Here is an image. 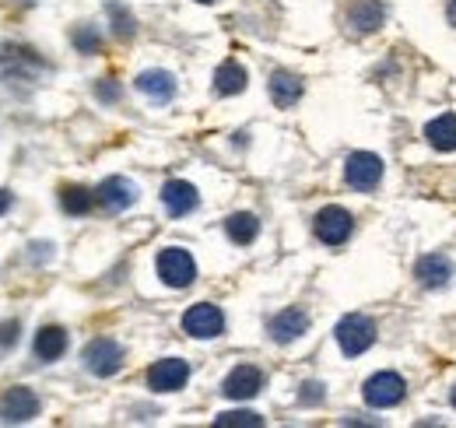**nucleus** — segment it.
Masks as SVG:
<instances>
[{
    "mask_svg": "<svg viewBox=\"0 0 456 428\" xmlns=\"http://www.w3.org/2000/svg\"><path fill=\"white\" fill-rule=\"evenodd\" d=\"M46 74V60L28 46H4L0 50V78L4 81H39Z\"/></svg>",
    "mask_w": 456,
    "mask_h": 428,
    "instance_id": "nucleus-1",
    "label": "nucleus"
},
{
    "mask_svg": "<svg viewBox=\"0 0 456 428\" xmlns=\"http://www.w3.org/2000/svg\"><path fill=\"white\" fill-rule=\"evenodd\" d=\"M334 333H338V344H341V351L347 358H354V355H362V351H369L376 344V323L369 317H362V313H347L338 323Z\"/></svg>",
    "mask_w": 456,
    "mask_h": 428,
    "instance_id": "nucleus-2",
    "label": "nucleus"
},
{
    "mask_svg": "<svg viewBox=\"0 0 456 428\" xmlns=\"http://www.w3.org/2000/svg\"><path fill=\"white\" fill-rule=\"evenodd\" d=\"M344 179H347V186L358 190V193L376 190L379 179H383V159L372 155V152H354V155H347V161H344Z\"/></svg>",
    "mask_w": 456,
    "mask_h": 428,
    "instance_id": "nucleus-3",
    "label": "nucleus"
},
{
    "mask_svg": "<svg viewBox=\"0 0 456 428\" xmlns=\"http://www.w3.org/2000/svg\"><path fill=\"white\" fill-rule=\"evenodd\" d=\"M403 393H407V383H403L397 373H376V375H369L365 386H362L365 404H369V407H379V411L397 407L400 400H403Z\"/></svg>",
    "mask_w": 456,
    "mask_h": 428,
    "instance_id": "nucleus-4",
    "label": "nucleus"
},
{
    "mask_svg": "<svg viewBox=\"0 0 456 428\" xmlns=\"http://www.w3.org/2000/svg\"><path fill=\"white\" fill-rule=\"evenodd\" d=\"M85 369L92 375H116L123 369V348L116 344L113 337H95V341H88L85 344Z\"/></svg>",
    "mask_w": 456,
    "mask_h": 428,
    "instance_id": "nucleus-5",
    "label": "nucleus"
},
{
    "mask_svg": "<svg viewBox=\"0 0 456 428\" xmlns=\"http://www.w3.org/2000/svg\"><path fill=\"white\" fill-rule=\"evenodd\" d=\"M159 277H162L169 288H190L193 277H197V264H193V257H190L186 250L169 246V250L159 253Z\"/></svg>",
    "mask_w": 456,
    "mask_h": 428,
    "instance_id": "nucleus-6",
    "label": "nucleus"
},
{
    "mask_svg": "<svg viewBox=\"0 0 456 428\" xmlns=\"http://www.w3.org/2000/svg\"><path fill=\"white\" fill-rule=\"evenodd\" d=\"M39 415V397L25 386H11L4 397H0V422L4 425H25Z\"/></svg>",
    "mask_w": 456,
    "mask_h": 428,
    "instance_id": "nucleus-7",
    "label": "nucleus"
},
{
    "mask_svg": "<svg viewBox=\"0 0 456 428\" xmlns=\"http://www.w3.org/2000/svg\"><path fill=\"white\" fill-rule=\"evenodd\" d=\"M313 228H316V239H320V243H327V246H344V243L351 239L354 218L344 211V208H338V204H330V208H323V211L316 214Z\"/></svg>",
    "mask_w": 456,
    "mask_h": 428,
    "instance_id": "nucleus-8",
    "label": "nucleus"
},
{
    "mask_svg": "<svg viewBox=\"0 0 456 428\" xmlns=\"http://www.w3.org/2000/svg\"><path fill=\"white\" fill-rule=\"evenodd\" d=\"M183 330H186L190 337H197V341H211V337H218V333L225 330V317H222L218 306H211V302H197V306L186 309Z\"/></svg>",
    "mask_w": 456,
    "mask_h": 428,
    "instance_id": "nucleus-9",
    "label": "nucleus"
},
{
    "mask_svg": "<svg viewBox=\"0 0 456 428\" xmlns=\"http://www.w3.org/2000/svg\"><path fill=\"white\" fill-rule=\"evenodd\" d=\"M186 379H190V366L183 358H162L148 369V386L155 393H175L186 386Z\"/></svg>",
    "mask_w": 456,
    "mask_h": 428,
    "instance_id": "nucleus-10",
    "label": "nucleus"
},
{
    "mask_svg": "<svg viewBox=\"0 0 456 428\" xmlns=\"http://www.w3.org/2000/svg\"><path fill=\"white\" fill-rule=\"evenodd\" d=\"M264 390V373L256 366H235L222 383V393L228 400H253Z\"/></svg>",
    "mask_w": 456,
    "mask_h": 428,
    "instance_id": "nucleus-11",
    "label": "nucleus"
},
{
    "mask_svg": "<svg viewBox=\"0 0 456 428\" xmlns=\"http://www.w3.org/2000/svg\"><path fill=\"white\" fill-rule=\"evenodd\" d=\"M95 197H99V204H102L106 211L119 214L137 201V186H134L130 179H123V176H110V179H102V186L95 190Z\"/></svg>",
    "mask_w": 456,
    "mask_h": 428,
    "instance_id": "nucleus-12",
    "label": "nucleus"
},
{
    "mask_svg": "<svg viewBox=\"0 0 456 428\" xmlns=\"http://www.w3.org/2000/svg\"><path fill=\"white\" fill-rule=\"evenodd\" d=\"M162 204H166V211H169L172 218H183V214H190L200 204V193H197V186L186 183V179H169V183L162 186Z\"/></svg>",
    "mask_w": 456,
    "mask_h": 428,
    "instance_id": "nucleus-13",
    "label": "nucleus"
},
{
    "mask_svg": "<svg viewBox=\"0 0 456 428\" xmlns=\"http://www.w3.org/2000/svg\"><path fill=\"white\" fill-rule=\"evenodd\" d=\"M383 21H387V7H383L379 0H354V4L347 7V25H351V32H358V36L376 32Z\"/></svg>",
    "mask_w": 456,
    "mask_h": 428,
    "instance_id": "nucleus-14",
    "label": "nucleus"
},
{
    "mask_svg": "<svg viewBox=\"0 0 456 428\" xmlns=\"http://www.w3.org/2000/svg\"><path fill=\"white\" fill-rule=\"evenodd\" d=\"M414 277H418L421 288H446L450 277H453V264H450V257H443V253H428V257L418 260Z\"/></svg>",
    "mask_w": 456,
    "mask_h": 428,
    "instance_id": "nucleus-15",
    "label": "nucleus"
},
{
    "mask_svg": "<svg viewBox=\"0 0 456 428\" xmlns=\"http://www.w3.org/2000/svg\"><path fill=\"white\" fill-rule=\"evenodd\" d=\"M305 330H309V317H305L302 309H285V313H278V317L271 320V337H274L278 344L298 341Z\"/></svg>",
    "mask_w": 456,
    "mask_h": 428,
    "instance_id": "nucleus-16",
    "label": "nucleus"
},
{
    "mask_svg": "<svg viewBox=\"0 0 456 428\" xmlns=\"http://www.w3.org/2000/svg\"><path fill=\"white\" fill-rule=\"evenodd\" d=\"M137 92H144L151 103H169L175 95V78L169 70H144L137 74Z\"/></svg>",
    "mask_w": 456,
    "mask_h": 428,
    "instance_id": "nucleus-17",
    "label": "nucleus"
},
{
    "mask_svg": "<svg viewBox=\"0 0 456 428\" xmlns=\"http://www.w3.org/2000/svg\"><path fill=\"white\" fill-rule=\"evenodd\" d=\"M271 99L278 109H291L302 99V78L288 74V70H274L271 74Z\"/></svg>",
    "mask_w": 456,
    "mask_h": 428,
    "instance_id": "nucleus-18",
    "label": "nucleus"
},
{
    "mask_svg": "<svg viewBox=\"0 0 456 428\" xmlns=\"http://www.w3.org/2000/svg\"><path fill=\"white\" fill-rule=\"evenodd\" d=\"M425 137L439 152H456V112H443L425 127Z\"/></svg>",
    "mask_w": 456,
    "mask_h": 428,
    "instance_id": "nucleus-19",
    "label": "nucleus"
},
{
    "mask_svg": "<svg viewBox=\"0 0 456 428\" xmlns=\"http://www.w3.org/2000/svg\"><path fill=\"white\" fill-rule=\"evenodd\" d=\"M67 351V330L63 326H43L36 333V358L39 362H57Z\"/></svg>",
    "mask_w": 456,
    "mask_h": 428,
    "instance_id": "nucleus-20",
    "label": "nucleus"
},
{
    "mask_svg": "<svg viewBox=\"0 0 456 428\" xmlns=\"http://www.w3.org/2000/svg\"><path fill=\"white\" fill-rule=\"evenodd\" d=\"M225 232H228V239H232L235 246H249V243L260 235V221H256V214L239 211V214H232V218L225 221Z\"/></svg>",
    "mask_w": 456,
    "mask_h": 428,
    "instance_id": "nucleus-21",
    "label": "nucleus"
},
{
    "mask_svg": "<svg viewBox=\"0 0 456 428\" xmlns=\"http://www.w3.org/2000/svg\"><path fill=\"white\" fill-rule=\"evenodd\" d=\"M246 88V67L235 63V60H225L218 70H215V92L218 95H239Z\"/></svg>",
    "mask_w": 456,
    "mask_h": 428,
    "instance_id": "nucleus-22",
    "label": "nucleus"
},
{
    "mask_svg": "<svg viewBox=\"0 0 456 428\" xmlns=\"http://www.w3.org/2000/svg\"><path fill=\"white\" fill-rule=\"evenodd\" d=\"M95 201H99V197H95L92 190H85V186H63V190H60V208L67 214H88Z\"/></svg>",
    "mask_w": 456,
    "mask_h": 428,
    "instance_id": "nucleus-23",
    "label": "nucleus"
},
{
    "mask_svg": "<svg viewBox=\"0 0 456 428\" xmlns=\"http://www.w3.org/2000/svg\"><path fill=\"white\" fill-rule=\"evenodd\" d=\"M232 425L260 428L264 425V418H260V415H253V411H225V415H218V418H215V428H232Z\"/></svg>",
    "mask_w": 456,
    "mask_h": 428,
    "instance_id": "nucleus-24",
    "label": "nucleus"
},
{
    "mask_svg": "<svg viewBox=\"0 0 456 428\" xmlns=\"http://www.w3.org/2000/svg\"><path fill=\"white\" fill-rule=\"evenodd\" d=\"M110 14H113V32L119 39H130L134 36V14L126 11V7H119V4H110Z\"/></svg>",
    "mask_w": 456,
    "mask_h": 428,
    "instance_id": "nucleus-25",
    "label": "nucleus"
},
{
    "mask_svg": "<svg viewBox=\"0 0 456 428\" xmlns=\"http://www.w3.org/2000/svg\"><path fill=\"white\" fill-rule=\"evenodd\" d=\"M74 46H77L81 54H95V50H99V36H95L92 29H77V32H74Z\"/></svg>",
    "mask_w": 456,
    "mask_h": 428,
    "instance_id": "nucleus-26",
    "label": "nucleus"
},
{
    "mask_svg": "<svg viewBox=\"0 0 456 428\" xmlns=\"http://www.w3.org/2000/svg\"><path fill=\"white\" fill-rule=\"evenodd\" d=\"M298 400L302 404H320L323 400V383H305L302 393H298Z\"/></svg>",
    "mask_w": 456,
    "mask_h": 428,
    "instance_id": "nucleus-27",
    "label": "nucleus"
},
{
    "mask_svg": "<svg viewBox=\"0 0 456 428\" xmlns=\"http://www.w3.org/2000/svg\"><path fill=\"white\" fill-rule=\"evenodd\" d=\"M18 330H21V326H18L14 320H11V323H0V348H11V344L18 341Z\"/></svg>",
    "mask_w": 456,
    "mask_h": 428,
    "instance_id": "nucleus-28",
    "label": "nucleus"
},
{
    "mask_svg": "<svg viewBox=\"0 0 456 428\" xmlns=\"http://www.w3.org/2000/svg\"><path fill=\"white\" fill-rule=\"evenodd\" d=\"M95 92H99V99H106V103H113L116 95H119V92H116V85H99Z\"/></svg>",
    "mask_w": 456,
    "mask_h": 428,
    "instance_id": "nucleus-29",
    "label": "nucleus"
},
{
    "mask_svg": "<svg viewBox=\"0 0 456 428\" xmlns=\"http://www.w3.org/2000/svg\"><path fill=\"white\" fill-rule=\"evenodd\" d=\"M7 208H11V193H7V190H0V214L7 211Z\"/></svg>",
    "mask_w": 456,
    "mask_h": 428,
    "instance_id": "nucleus-30",
    "label": "nucleus"
},
{
    "mask_svg": "<svg viewBox=\"0 0 456 428\" xmlns=\"http://www.w3.org/2000/svg\"><path fill=\"white\" fill-rule=\"evenodd\" d=\"M450 21H453V25H456V0H453V4H450Z\"/></svg>",
    "mask_w": 456,
    "mask_h": 428,
    "instance_id": "nucleus-31",
    "label": "nucleus"
},
{
    "mask_svg": "<svg viewBox=\"0 0 456 428\" xmlns=\"http://www.w3.org/2000/svg\"><path fill=\"white\" fill-rule=\"evenodd\" d=\"M197 4H215V0H197Z\"/></svg>",
    "mask_w": 456,
    "mask_h": 428,
    "instance_id": "nucleus-32",
    "label": "nucleus"
},
{
    "mask_svg": "<svg viewBox=\"0 0 456 428\" xmlns=\"http://www.w3.org/2000/svg\"><path fill=\"white\" fill-rule=\"evenodd\" d=\"M453 407H456V390H453Z\"/></svg>",
    "mask_w": 456,
    "mask_h": 428,
    "instance_id": "nucleus-33",
    "label": "nucleus"
}]
</instances>
